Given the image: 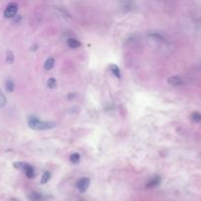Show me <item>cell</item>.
I'll list each match as a JSON object with an SVG mask.
<instances>
[{"label":"cell","instance_id":"4","mask_svg":"<svg viewBox=\"0 0 201 201\" xmlns=\"http://www.w3.org/2000/svg\"><path fill=\"white\" fill-rule=\"evenodd\" d=\"M89 184H90L89 178L84 177V178H81L80 179H79L77 184H76V187H77L78 190L80 191L81 193H84V192H86V191L87 190V188L89 187Z\"/></svg>","mask_w":201,"mask_h":201},{"label":"cell","instance_id":"15","mask_svg":"<svg viewBox=\"0 0 201 201\" xmlns=\"http://www.w3.org/2000/svg\"><path fill=\"white\" fill-rule=\"evenodd\" d=\"M6 62L8 64H12L14 62V54L11 50H8L6 52Z\"/></svg>","mask_w":201,"mask_h":201},{"label":"cell","instance_id":"6","mask_svg":"<svg viewBox=\"0 0 201 201\" xmlns=\"http://www.w3.org/2000/svg\"><path fill=\"white\" fill-rule=\"evenodd\" d=\"M168 84L173 86H179L184 84V81H182V79L179 76H173V77H170L168 79Z\"/></svg>","mask_w":201,"mask_h":201},{"label":"cell","instance_id":"9","mask_svg":"<svg viewBox=\"0 0 201 201\" xmlns=\"http://www.w3.org/2000/svg\"><path fill=\"white\" fill-rule=\"evenodd\" d=\"M54 64H55V59L52 57L48 58V59L44 62V69L46 70V71H50V70L54 67Z\"/></svg>","mask_w":201,"mask_h":201},{"label":"cell","instance_id":"7","mask_svg":"<svg viewBox=\"0 0 201 201\" xmlns=\"http://www.w3.org/2000/svg\"><path fill=\"white\" fill-rule=\"evenodd\" d=\"M67 44L69 45L70 48H72V49H76V48L80 47L81 46V42L78 40V39L76 38H69L68 40H67Z\"/></svg>","mask_w":201,"mask_h":201},{"label":"cell","instance_id":"10","mask_svg":"<svg viewBox=\"0 0 201 201\" xmlns=\"http://www.w3.org/2000/svg\"><path fill=\"white\" fill-rule=\"evenodd\" d=\"M5 86H6V90H7L8 92H13L15 88V84L13 81L9 79V80L5 81Z\"/></svg>","mask_w":201,"mask_h":201},{"label":"cell","instance_id":"12","mask_svg":"<svg viewBox=\"0 0 201 201\" xmlns=\"http://www.w3.org/2000/svg\"><path fill=\"white\" fill-rule=\"evenodd\" d=\"M47 86L50 89H54L57 86V81L55 78H49L47 81Z\"/></svg>","mask_w":201,"mask_h":201},{"label":"cell","instance_id":"16","mask_svg":"<svg viewBox=\"0 0 201 201\" xmlns=\"http://www.w3.org/2000/svg\"><path fill=\"white\" fill-rule=\"evenodd\" d=\"M190 118H191V120L196 122V123H200L201 122V114L198 113V112H194V113H192L190 116Z\"/></svg>","mask_w":201,"mask_h":201},{"label":"cell","instance_id":"18","mask_svg":"<svg viewBox=\"0 0 201 201\" xmlns=\"http://www.w3.org/2000/svg\"><path fill=\"white\" fill-rule=\"evenodd\" d=\"M11 201H17V200H16V199H12Z\"/></svg>","mask_w":201,"mask_h":201},{"label":"cell","instance_id":"2","mask_svg":"<svg viewBox=\"0 0 201 201\" xmlns=\"http://www.w3.org/2000/svg\"><path fill=\"white\" fill-rule=\"evenodd\" d=\"M13 166L16 169L20 170V171H23L25 173L27 178H29V179L35 178V169H33V167L32 165H30V164L26 163V162H16L13 164Z\"/></svg>","mask_w":201,"mask_h":201},{"label":"cell","instance_id":"5","mask_svg":"<svg viewBox=\"0 0 201 201\" xmlns=\"http://www.w3.org/2000/svg\"><path fill=\"white\" fill-rule=\"evenodd\" d=\"M160 182H161V177L159 175H156V176L152 177V178L149 179V181L147 182V184H145V187L146 188H151V187H157Z\"/></svg>","mask_w":201,"mask_h":201},{"label":"cell","instance_id":"3","mask_svg":"<svg viewBox=\"0 0 201 201\" xmlns=\"http://www.w3.org/2000/svg\"><path fill=\"white\" fill-rule=\"evenodd\" d=\"M18 10H19V5H18V3L11 2L6 6L3 15H4V17L7 18V19H12V18H15L17 16Z\"/></svg>","mask_w":201,"mask_h":201},{"label":"cell","instance_id":"1","mask_svg":"<svg viewBox=\"0 0 201 201\" xmlns=\"http://www.w3.org/2000/svg\"><path fill=\"white\" fill-rule=\"evenodd\" d=\"M28 125L32 130H51L55 128L56 124L54 122L50 121H41L37 117L35 116H30L28 119Z\"/></svg>","mask_w":201,"mask_h":201},{"label":"cell","instance_id":"8","mask_svg":"<svg viewBox=\"0 0 201 201\" xmlns=\"http://www.w3.org/2000/svg\"><path fill=\"white\" fill-rule=\"evenodd\" d=\"M110 71L112 72V74H113L116 78L118 79H121V70L120 68H119L118 65H116V64H112V65H110Z\"/></svg>","mask_w":201,"mask_h":201},{"label":"cell","instance_id":"17","mask_svg":"<svg viewBox=\"0 0 201 201\" xmlns=\"http://www.w3.org/2000/svg\"><path fill=\"white\" fill-rule=\"evenodd\" d=\"M29 197H30V198L32 199V201H39V200H40V199L42 198L40 194L36 193V192H32V193L30 194V195Z\"/></svg>","mask_w":201,"mask_h":201},{"label":"cell","instance_id":"13","mask_svg":"<svg viewBox=\"0 0 201 201\" xmlns=\"http://www.w3.org/2000/svg\"><path fill=\"white\" fill-rule=\"evenodd\" d=\"M6 104H7V98H6L5 94L3 93L2 89L0 88V108L4 107Z\"/></svg>","mask_w":201,"mask_h":201},{"label":"cell","instance_id":"14","mask_svg":"<svg viewBox=\"0 0 201 201\" xmlns=\"http://www.w3.org/2000/svg\"><path fill=\"white\" fill-rule=\"evenodd\" d=\"M51 178V175H50V173L46 171V172H44L43 173V175H42L41 177V179H40V182L42 184H46V182L49 181Z\"/></svg>","mask_w":201,"mask_h":201},{"label":"cell","instance_id":"11","mask_svg":"<svg viewBox=\"0 0 201 201\" xmlns=\"http://www.w3.org/2000/svg\"><path fill=\"white\" fill-rule=\"evenodd\" d=\"M80 160H81V155L77 153V152L71 154V156H70V161H71L73 164H78L80 162Z\"/></svg>","mask_w":201,"mask_h":201}]
</instances>
